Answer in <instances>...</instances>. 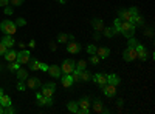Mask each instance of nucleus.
Here are the masks:
<instances>
[{"mask_svg":"<svg viewBox=\"0 0 155 114\" xmlns=\"http://www.w3.org/2000/svg\"><path fill=\"white\" fill-rule=\"evenodd\" d=\"M85 66H87V62L85 60H79V62L76 63V69H79V71L85 69Z\"/></svg>","mask_w":155,"mask_h":114,"instance_id":"obj_32","label":"nucleus"},{"mask_svg":"<svg viewBox=\"0 0 155 114\" xmlns=\"http://www.w3.org/2000/svg\"><path fill=\"white\" fill-rule=\"evenodd\" d=\"M47 72H48L53 79H61V75H62V69H61V66H58V65H50Z\"/></svg>","mask_w":155,"mask_h":114,"instance_id":"obj_11","label":"nucleus"},{"mask_svg":"<svg viewBox=\"0 0 155 114\" xmlns=\"http://www.w3.org/2000/svg\"><path fill=\"white\" fill-rule=\"evenodd\" d=\"M3 57H5V60L9 63V62H14L16 60V57H17V53L14 51V49H11V48H8L6 49V53L3 54Z\"/></svg>","mask_w":155,"mask_h":114,"instance_id":"obj_16","label":"nucleus"},{"mask_svg":"<svg viewBox=\"0 0 155 114\" xmlns=\"http://www.w3.org/2000/svg\"><path fill=\"white\" fill-rule=\"evenodd\" d=\"M87 53H88L90 56H92V54H96V46H95V45H92V43H90V45L87 46Z\"/></svg>","mask_w":155,"mask_h":114,"instance_id":"obj_34","label":"nucleus"},{"mask_svg":"<svg viewBox=\"0 0 155 114\" xmlns=\"http://www.w3.org/2000/svg\"><path fill=\"white\" fill-rule=\"evenodd\" d=\"M78 105H79V108H88L90 106V99L88 97H82L79 102H78Z\"/></svg>","mask_w":155,"mask_h":114,"instance_id":"obj_28","label":"nucleus"},{"mask_svg":"<svg viewBox=\"0 0 155 114\" xmlns=\"http://www.w3.org/2000/svg\"><path fill=\"white\" fill-rule=\"evenodd\" d=\"M28 65H30V69H31V71H39L41 62H39L37 59H30V60H28Z\"/></svg>","mask_w":155,"mask_h":114,"instance_id":"obj_21","label":"nucleus"},{"mask_svg":"<svg viewBox=\"0 0 155 114\" xmlns=\"http://www.w3.org/2000/svg\"><path fill=\"white\" fill-rule=\"evenodd\" d=\"M48 66H50V65H47V63H41V66H39V71L47 72V71H48Z\"/></svg>","mask_w":155,"mask_h":114,"instance_id":"obj_39","label":"nucleus"},{"mask_svg":"<svg viewBox=\"0 0 155 114\" xmlns=\"http://www.w3.org/2000/svg\"><path fill=\"white\" fill-rule=\"evenodd\" d=\"M3 94H5V93H3V90H2V88H0V97H2Z\"/></svg>","mask_w":155,"mask_h":114,"instance_id":"obj_50","label":"nucleus"},{"mask_svg":"<svg viewBox=\"0 0 155 114\" xmlns=\"http://www.w3.org/2000/svg\"><path fill=\"white\" fill-rule=\"evenodd\" d=\"M27 86L31 88V90H37L41 86V80L37 77H27Z\"/></svg>","mask_w":155,"mask_h":114,"instance_id":"obj_14","label":"nucleus"},{"mask_svg":"<svg viewBox=\"0 0 155 114\" xmlns=\"http://www.w3.org/2000/svg\"><path fill=\"white\" fill-rule=\"evenodd\" d=\"M137 26H135V25L132 23V22H124V20H121V25H120V32L124 35V37H127V39H129V37H132L134 34H135V29Z\"/></svg>","mask_w":155,"mask_h":114,"instance_id":"obj_1","label":"nucleus"},{"mask_svg":"<svg viewBox=\"0 0 155 114\" xmlns=\"http://www.w3.org/2000/svg\"><path fill=\"white\" fill-rule=\"evenodd\" d=\"M102 93H104L106 97H115L116 94V86L115 85H110V83H106V85H102Z\"/></svg>","mask_w":155,"mask_h":114,"instance_id":"obj_9","label":"nucleus"},{"mask_svg":"<svg viewBox=\"0 0 155 114\" xmlns=\"http://www.w3.org/2000/svg\"><path fill=\"white\" fill-rule=\"evenodd\" d=\"M123 59H124L126 62H134V60L137 59V51H135V48H130V46H129L127 49H124Z\"/></svg>","mask_w":155,"mask_h":114,"instance_id":"obj_8","label":"nucleus"},{"mask_svg":"<svg viewBox=\"0 0 155 114\" xmlns=\"http://www.w3.org/2000/svg\"><path fill=\"white\" fill-rule=\"evenodd\" d=\"M93 39H95V40H99V39H101V32L95 31V34H93Z\"/></svg>","mask_w":155,"mask_h":114,"instance_id":"obj_45","label":"nucleus"},{"mask_svg":"<svg viewBox=\"0 0 155 114\" xmlns=\"http://www.w3.org/2000/svg\"><path fill=\"white\" fill-rule=\"evenodd\" d=\"M6 49H8V48H6V46L2 43V42H0V56H3V54L6 53Z\"/></svg>","mask_w":155,"mask_h":114,"instance_id":"obj_40","label":"nucleus"},{"mask_svg":"<svg viewBox=\"0 0 155 114\" xmlns=\"http://www.w3.org/2000/svg\"><path fill=\"white\" fill-rule=\"evenodd\" d=\"M61 83L65 86V88H70L74 82H73V77H71V74H64L61 75Z\"/></svg>","mask_w":155,"mask_h":114,"instance_id":"obj_15","label":"nucleus"},{"mask_svg":"<svg viewBox=\"0 0 155 114\" xmlns=\"http://www.w3.org/2000/svg\"><path fill=\"white\" fill-rule=\"evenodd\" d=\"M2 43H3L6 48H12V46L16 45V40L12 39V35H5L3 39H2Z\"/></svg>","mask_w":155,"mask_h":114,"instance_id":"obj_19","label":"nucleus"},{"mask_svg":"<svg viewBox=\"0 0 155 114\" xmlns=\"http://www.w3.org/2000/svg\"><path fill=\"white\" fill-rule=\"evenodd\" d=\"M19 68H20V63H19L17 60H14V62H9V66H8V69H9L11 72H16Z\"/></svg>","mask_w":155,"mask_h":114,"instance_id":"obj_27","label":"nucleus"},{"mask_svg":"<svg viewBox=\"0 0 155 114\" xmlns=\"http://www.w3.org/2000/svg\"><path fill=\"white\" fill-rule=\"evenodd\" d=\"M12 12H14V9H12L11 6H5V14H6V16H11Z\"/></svg>","mask_w":155,"mask_h":114,"instance_id":"obj_42","label":"nucleus"},{"mask_svg":"<svg viewBox=\"0 0 155 114\" xmlns=\"http://www.w3.org/2000/svg\"><path fill=\"white\" fill-rule=\"evenodd\" d=\"M101 32H102V34H104L106 37H109V39H110V37H113V35L116 34V31H115V28H106V26H104V29H102Z\"/></svg>","mask_w":155,"mask_h":114,"instance_id":"obj_24","label":"nucleus"},{"mask_svg":"<svg viewBox=\"0 0 155 114\" xmlns=\"http://www.w3.org/2000/svg\"><path fill=\"white\" fill-rule=\"evenodd\" d=\"M16 74H17V79L19 80H27V77H28V71L23 69V68H19L16 71Z\"/></svg>","mask_w":155,"mask_h":114,"instance_id":"obj_22","label":"nucleus"},{"mask_svg":"<svg viewBox=\"0 0 155 114\" xmlns=\"http://www.w3.org/2000/svg\"><path fill=\"white\" fill-rule=\"evenodd\" d=\"M54 91H56V83H53V82H48V83H45V85L42 86V96L53 97Z\"/></svg>","mask_w":155,"mask_h":114,"instance_id":"obj_7","label":"nucleus"},{"mask_svg":"<svg viewBox=\"0 0 155 114\" xmlns=\"http://www.w3.org/2000/svg\"><path fill=\"white\" fill-rule=\"evenodd\" d=\"M109 54H110V49H109L107 46H101V48L96 49V56H98L99 59H107Z\"/></svg>","mask_w":155,"mask_h":114,"instance_id":"obj_17","label":"nucleus"},{"mask_svg":"<svg viewBox=\"0 0 155 114\" xmlns=\"http://www.w3.org/2000/svg\"><path fill=\"white\" fill-rule=\"evenodd\" d=\"M0 31H2L5 35H14L16 31H17V26L14 22L11 20H3L2 23H0Z\"/></svg>","mask_w":155,"mask_h":114,"instance_id":"obj_2","label":"nucleus"},{"mask_svg":"<svg viewBox=\"0 0 155 114\" xmlns=\"http://www.w3.org/2000/svg\"><path fill=\"white\" fill-rule=\"evenodd\" d=\"M74 40V35L73 34H68V42H73Z\"/></svg>","mask_w":155,"mask_h":114,"instance_id":"obj_48","label":"nucleus"},{"mask_svg":"<svg viewBox=\"0 0 155 114\" xmlns=\"http://www.w3.org/2000/svg\"><path fill=\"white\" fill-rule=\"evenodd\" d=\"M19 46H20V49H23L25 48V43L23 42H19Z\"/></svg>","mask_w":155,"mask_h":114,"instance_id":"obj_49","label":"nucleus"},{"mask_svg":"<svg viewBox=\"0 0 155 114\" xmlns=\"http://www.w3.org/2000/svg\"><path fill=\"white\" fill-rule=\"evenodd\" d=\"M2 69H3V65H2V63H0V72H2Z\"/></svg>","mask_w":155,"mask_h":114,"instance_id":"obj_53","label":"nucleus"},{"mask_svg":"<svg viewBox=\"0 0 155 114\" xmlns=\"http://www.w3.org/2000/svg\"><path fill=\"white\" fill-rule=\"evenodd\" d=\"M138 43H140V42H138V40L135 39V37H134V35H132V37H129V42H127V45H129V46H130V48H135V46H137Z\"/></svg>","mask_w":155,"mask_h":114,"instance_id":"obj_31","label":"nucleus"},{"mask_svg":"<svg viewBox=\"0 0 155 114\" xmlns=\"http://www.w3.org/2000/svg\"><path fill=\"white\" fill-rule=\"evenodd\" d=\"M120 82H121V79L118 77V74H110V75H107V83H110V85H120Z\"/></svg>","mask_w":155,"mask_h":114,"instance_id":"obj_20","label":"nucleus"},{"mask_svg":"<svg viewBox=\"0 0 155 114\" xmlns=\"http://www.w3.org/2000/svg\"><path fill=\"white\" fill-rule=\"evenodd\" d=\"M99 60H101V59H99L96 54H92V56H90V63H92V65H98Z\"/></svg>","mask_w":155,"mask_h":114,"instance_id":"obj_33","label":"nucleus"},{"mask_svg":"<svg viewBox=\"0 0 155 114\" xmlns=\"http://www.w3.org/2000/svg\"><path fill=\"white\" fill-rule=\"evenodd\" d=\"M30 59H31V53L27 51V49H20V51L17 53V57H16V60L20 63V65H25V63H28Z\"/></svg>","mask_w":155,"mask_h":114,"instance_id":"obj_6","label":"nucleus"},{"mask_svg":"<svg viewBox=\"0 0 155 114\" xmlns=\"http://www.w3.org/2000/svg\"><path fill=\"white\" fill-rule=\"evenodd\" d=\"M93 111H95V112H104V114H109V112H110V111L104 106V103H102L101 99L93 100Z\"/></svg>","mask_w":155,"mask_h":114,"instance_id":"obj_10","label":"nucleus"},{"mask_svg":"<svg viewBox=\"0 0 155 114\" xmlns=\"http://www.w3.org/2000/svg\"><path fill=\"white\" fill-rule=\"evenodd\" d=\"M0 105H2L3 108H5V106H8V105H11V99H9V96L3 94L2 97H0Z\"/></svg>","mask_w":155,"mask_h":114,"instance_id":"obj_25","label":"nucleus"},{"mask_svg":"<svg viewBox=\"0 0 155 114\" xmlns=\"http://www.w3.org/2000/svg\"><path fill=\"white\" fill-rule=\"evenodd\" d=\"M14 23H16V26H25V25H27V20L20 17V19H17Z\"/></svg>","mask_w":155,"mask_h":114,"instance_id":"obj_36","label":"nucleus"},{"mask_svg":"<svg viewBox=\"0 0 155 114\" xmlns=\"http://www.w3.org/2000/svg\"><path fill=\"white\" fill-rule=\"evenodd\" d=\"M25 88H27V85L23 83V80H19V83H17V90H19V91H25Z\"/></svg>","mask_w":155,"mask_h":114,"instance_id":"obj_38","label":"nucleus"},{"mask_svg":"<svg viewBox=\"0 0 155 114\" xmlns=\"http://www.w3.org/2000/svg\"><path fill=\"white\" fill-rule=\"evenodd\" d=\"M78 108H79V105H78V102H74V100H71V102H68V103H67V109H68V111H71V112H76V111H78Z\"/></svg>","mask_w":155,"mask_h":114,"instance_id":"obj_29","label":"nucleus"},{"mask_svg":"<svg viewBox=\"0 0 155 114\" xmlns=\"http://www.w3.org/2000/svg\"><path fill=\"white\" fill-rule=\"evenodd\" d=\"M76 112H79V114H88L90 112V109L88 108H78V111Z\"/></svg>","mask_w":155,"mask_h":114,"instance_id":"obj_41","label":"nucleus"},{"mask_svg":"<svg viewBox=\"0 0 155 114\" xmlns=\"http://www.w3.org/2000/svg\"><path fill=\"white\" fill-rule=\"evenodd\" d=\"M8 5H9V0H0V6L5 8V6H8Z\"/></svg>","mask_w":155,"mask_h":114,"instance_id":"obj_44","label":"nucleus"},{"mask_svg":"<svg viewBox=\"0 0 155 114\" xmlns=\"http://www.w3.org/2000/svg\"><path fill=\"white\" fill-rule=\"evenodd\" d=\"M67 42H68V34L59 32L58 34V43H67Z\"/></svg>","mask_w":155,"mask_h":114,"instance_id":"obj_26","label":"nucleus"},{"mask_svg":"<svg viewBox=\"0 0 155 114\" xmlns=\"http://www.w3.org/2000/svg\"><path fill=\"white\" fill-rule=\"evenodd\" d=\"M92 80H93L95 83H98L99 86H102V85H106V83H107V74H104V72H98V74L92 75Z\"/></svg>","mask_w":155,"mask_h":114,"instance_id":"obj_13","label":"nucleus"},{"mask_svg":"<svg viewBox=\"0 0 155 114\" xmlns=\"http://www.w3.org/2000/svg\"><path fill=\"white\" fill-rule=\"evenodd\" d=\"M123 103H124V102H123V100H121V99L118 100V102H116V105H118V108H123Z\"/></svg>","mask_w":155,"mask_h":114,"instance_id":"obj_46","label":"nucleus"},{"mask_svg":"<svg viewBox=\"0 0 155 114\" xmlns=\"http://www.w3.org/2000/svg\"><path fill=\"white\" fill-rule=\"evenodd\" d=\"M36 99H37V105L39 106H51L53 105V97H47V96H42V93H37L36 94Z\"/></svg>","mask_w":155,"mask_h":114,"instance_id":"obj_4","label":"nucleus"},{"mask_svg":"<svg viewBox=\"0 0 155 114\" xmlns=\"http://www.w3.org/2000/svg\"><path fill=\"white\" fill-rule=\"evenodd\" d=\"M92 72L87 71V69H82L81 71V82H88V80H92Z\"/></svg>","mask_w":155,"mask_h":114,"instance_id":"obj_23","label":"nucleus"},{"mask_svg":"<svg viewBox=\"0 0 155 114\" xmlns=\"http://www.w3.org/2000/svg\"><path fill=\"white\" fill-rule=\"evenodd\" d=\"M81 49H82V46L78 43V42H67V51L70 53V54H78V53H81Z\"/></svg>","mask_w":155,"mask_h":114,"instance_id":"obj_12","label":"nucleus"},{"mask_svg":"<svg viewBox=\"0 0 155 114\" xmlns=\"http://www.w3.org/2000/svg\"><path fill=\"white\" fill-rule=\"evenodd\" d=\"M28 46H30V48H34V46H36V42H34V40H31V42L28 43Z\"/></svg>","mask_w":155,"mask_h":114,"instance_id":"obj_47","label":"nucleus"},{"mask_svg":"<svg viewBox=\"0 0 155 114\" xmlns=\"http://www.w3.org/2000/svg\"><path fill=\"white\" fill-rule=\"evenodd\" d=\"M143 23H144V17L141 14H137L134 17V25H135V26H137V25H143Z\"/></svg>","mask_w":155,"mask_h":114,"instance_id":"obj_30","label":"nucleus"},{"mask_svg":"<svg viewBox=\"0 0 155 114\" xmlns=\"http://www.w3.org/2000/svg\"><path fill=\"white\" fill-rule=\"evenodd\" d=\"M14 112H16V109L12 108L11 105H8V106L3 108V114H14Z\"/></svg>","mask_w":155,"mask_h":114,"instance_id":"obj_35","label":"nucleus"},{"mask_svg":"<svg viewBox=\"0 0 155 114\" xmlns=\"http://www.w3.org/2000/svg\"><path fill=\"white\" fill-rule=\"evenodd\" d=\"M58 2H59V3H65V0H58Z\"/></svg>","mask_w":155,"mask_h":114,"instance_id":"obj_52","label":"nucleus"},{"mask_svg":"<svg viewBox=\"0 0 155 114\" xmlns=\"http://www.w3.org/2000/svg\"><path fill=\"white\" fill-rule=\"evenodd\" d=\"M0 114H3V106L0 105Z\"/></svg>","mask_w":155,"mask_h":114,"instance_id":"obj_51","label":"nucleus"},{"mask_svg":"<svg viewBox=\"0 0 155 114\" xmlns=\"http://www.w3.org/2000/svg\"><path fill=\"white\" fill-rule=\"evenodd\" d=\"M144 35H149V37H152V35H153V31H152V28H147V29H144Z\"/></svg>","mask_w":155,"mask_h":114,"instance_id":"obj_43","label":"nucleus"},{"mask_svg":"<svg viewBox=\"0 0 155 114\" xmlns=\"http://www.w3.org/2000/svg\"><path fill=\"white\" fill-rule=\"evenodd\" d=\"M118 17L121 19V20H124V22H132L134 23V12L130 11V9H126V8H123V9H120L118 11Z\"/></svg>","mask_w":155,"mask_h":114,"instance_id":"obj_5","label":"nucleus"},{"mask_svg":"<svg viewBox=\"0 0 155 114\" xmlns=\"http://www.w3.org/2000/svg\"><path fill=\"white\" fill-rule=\"evenodd\" d=\"M76 68V62L73 59H65L61 65V69H62V74H71V71Z\"/></svg>","mask_w":155,"mask_h":114,"instance_id":"obj_3","label":"nucleus"},{"mask_svg":"<svg viewBox=\"0 0 155 114\" xmlns=\"http://www.w3.org/2000/svg\"><path fill=\"white\" fill-rule=\"evenodd\" d=\"M92 26H93L95 31L101 32L102 29H104V22H102L101 19H93V20H92Z\"/></svg>","mask_w":155,"mask_h":114,"instance_id":"obj_18","label":"nucleus"},{"mask_svg":"<svg viewBox=\"0 0 155 114\" xmlns=\"http://www.w3.org/2000/svg\"><path fill=\"white\" fill-rule=\"evenodd\" d=\"M9 5H12V6H22L23 0H9Z\"/></svg>","mask_w":155,"mask_h":114,"instance_id":"obj_37","label":"nucleus"}]
</instances>
